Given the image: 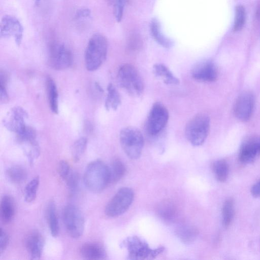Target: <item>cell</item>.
<instances>
[{
	"label": "cell",
	"mask_w": 260,
	"mask_h": 260,
	"mask_svg": "<svg viewBox=\"0 0 260 260\" xmlns=\"http://www.w3.org/2000/svg\"><path fill=\"white\" fill-rule=\"evenodd\" d=\"M150 28L152 37L160 45L167 48L172 46V41L164 35L160 29V23L156 19H152Z\"/></svg>",
	"instance_id": "cell-23"
},
{
	"label": "cell",
	"mask_w": 260,
	"mask_h": 260,
	"mask_svg": "<svg viewBox=\"0 0 260 260\" xmlns=\"http://www.w3.org/2000/svg\"><path fill=\"white\" fill-rule=\"evenodd\" d=\"M108 2L110 4H114L117 0H107Z\"/></svg>",
	"instance_id": "cell-43"
},
{
	"label": "cell",
	"mask_w": 260,
	"mask_h": 260,
	"mask_svg": "<svg viewBox=\"0 0 260 260\" xmlns=\"http://www.w3.org/2000/svg\"><path fill=\"white\" fill-rule=\"evenodd\" d=\"M80 253L84 258L92 260L103 259L107 255L104 247L96 242H90L83 244L80 248Z\"/></svg>",
	"instance_id": "cell-17"
},
{
	"label": "cell",
	"mask_w": 260,
	"mask_h": 260,
	"mask_svg": "<svg viewBox=\"0 0 260 260\" xmlns=\"http://www.w3.org/2000/svg\"><path fill=\"white\" fill-rule=\"evenodd\" d=\"M129 45L132 48H137L141 45V40L137 35H133L129 39Z\"/></svg>",
	"instance_id": "cell-39"
},
{
	"label": "cell",
	"mask_w": 260,
	"mask_h": 260,
	"mask_svg": "<svg viewBox=\"0 0 260 260\" xmlns=\"http://www.w3.org/2000/svg\"><path fill=\"white\" fill-rule=\"evenodd\" d=\"M157 216L166 222H172L177 218L179 210L177 205L171 200H164L156 208Z\"/></svg>",
	"instance_id": "cell-18"
},
{
	"label": "cell",
	"mask_w": 260,
	"mask_h": 260,
	"mask_svg": "<svg viewBox=\"0 0 260 260\" xmlns=\"http://www.w3.org/2000/svg\"><path fill=\"white\" fill-rule=\"evenodd\" d=\"M125 1L117 0L114 4V15L118 22H120L122 18Z\"/></svg>",
	"instance_id": "cell-35"
},
{
	"label": "cell",
	"mask_w": 260,
	"mask_h": 260,
	"mask_svg": "<svg viewBox=\"0 0 260 260\" xmlns=\"http://www.w3.org/2000/svg\"><path fill=\"white\" fill-rule=\"evenodd\" d=\"M41 2V0H34L35 5L36 6H38L40 5Z\"/></svg>",
	"instance_id": "cell-42"
},
{
	"label": "cell",
	"mask_w": 260,
	"mask_h": 260,
	"mask_svg": "<svg viewBox=\"0 0 260 260\" xmlns=\"http://www.w3.org/2000/svg\"><path fill=\"white\" fill-rule=\"evenodd\" d=\"M1 102L6 104L9 101V96L6 88V86L0 85Z\"/></svg>",
	"instance_id": "cell-38"
},
{
	"label": "cell",
	"mask_w": 260,
	"mask_h": 260,
	"mask_svg": "<svg viewBox=\"0 0 260 260\" xmlns=\"http://www.w3.org/2000/svg\"><path fill=\"white\" fill-rule=\"evenodd\" d=\"M62 219L66 231L71 237L78 239L82 236L85 227L84 217L77 206L73 204L66 206Z\"/></svg>",
	"instance_id": "cell-6"
},
{
	"label": "cell",
	"mask_w": 260,
	"mask_h": 260,
	"mask_svg": "<svg viewBox=\"0 0 260 260\" xmlns=\"http://www.w3.org/2000/svg\"><path fill=\"white\" fill-rule=\"evenodd\" d=\"M91 15V11L88 8H82L78 10L74 15V19L76 21L83 20L89 18Z\"/></svg>",
	"instance_id": "cell-36"
},
{
	"label": "cell",
	"mask_w": 260,
	"mask_h": 260,
	"mask_svg": "<svg viewBox=\"0 0 260 260\" xmlns=\"http://www.w3.org/2000/svg\"><path fill=\"white\" fill-rule=\"evenodd\" d=\"M27 115L26 112L22 108L13 107L3 120V124L9 131L17 135L20 134L27 126L25 125L24 119Z\"/></svg>",
	"instance_id": "cell-13"
},
{
	"label": "cell",
	"mask_w": 260,
	"mask_h": 260,
	"mask_svg": "<svg viewBox=\"0 0 260 260\" xmlns=\"http://www.w3.org/2000/svg\"><path fill=\"white\" fill-rule=\"evenodd\" d=\"M46 89L50 108L52 112H58V91L54 81L48 77L46 81Z\"/></svg>",
	"instance_id": "cell-25"
},
{
	"label": "cell",
	"mask_w": 260,
	"mask_h": 260,
	"mask_svg": "<svg viewBox=\"0 0 260 260\" xmlns=\"http://www.w3.org/2000/svg\"><path fill=\"white\" fill-rule=\"evenodd\" d=\"M212 171L216 179L221 182H225L228 177L229 167L224 159L215 161L212 165Z\"/></svg>",
	"instance_id": "cell-28"
},
{
	"label": "cell",
	"mask_w": 260,
	"mask_h": 260,
	"mask_svg": "<svg viewBox=\"0 0 260 260\" xmlns=\"http://www.w3.org/2000/svg\"><path fill=\"white\" fill-rule=\"evenodd\" d=\"M25 247L31 259L41 258L44 246V239L37 231H33L26 237Z\"/></svg>",
	"instance_id": "cell-16"
},
{
	"label": "cell",
	"mask_w": 260,
	"mask_h": 260,
	"mask_svg": "<svg viewBox=\"0 0 260 260\" xmlns=\"http://www.w3.org/2000/svg\"><path fill=\"white\" fill-rule=\"evenodd\" d=\"M23 35V28L20 21L15 16L7 15L4 16L1 22L0 36L7 38L13 37L15 43L20 45Z\"/></svg>",
	"instance_id": "cell-11"
},
{
	"label": "cell",
	"mask_w": 260,
	"mask_h": 260,
	"mask_svg": "<svg viewBox=\"0 0 260 260\" xmlns=\"http://www.w3.org/2000/svg\"><path fill=\"white\" fill-rule=\"evenodd\" d=\"M250 192L254 197H260V180L252 185L250 189Z\"/></svg>",
	"instance_id": "cell-40"
},
{
	"label": "cell",
	"mask_w": 260,
	"mask_h": 260,
	"mask_svg": "<svg viewBox=\"0 0 260 260\" xmlns=\"http://www.w3.org/2000/svg\"><path fill=\"white\" fill-rule=\"evenodd\" d=\"M192 77L200 82H210L216 80L218 70L211 61L206 60L198 63L191 71Z\"/></svg>",
	"instance_id": "cell-14"
},
{
	"label": "cell",
	"mask_w": 260,
	"mask_h": 260,
	"mask_svg": "<svg viewBox=\"0 0 260 260\" xmlns=\"http://www.w3.org/2000/svg\"><path fill=\"white\" fill-rule=\"evenodd\" d=\"M117 78L119 86L130 95L137 97L142 94L143 82L139 72L133 65L127 63L121 66Z\"/></svg>",
	"instance_id": "cell-3"
},
{
	"label": "cell",
	"mask_w": 260,
	"mask_h": 260,
	"mask_svg": "<svg viewBox=\"0 0 260 260\" xmlns=\"http://www.w3.org/2000/svg\"><path fill=\"white\" fill-rule=\"evenodd\" d=\"M0 214L2 221L9 223L13 219L15 214V206L14 200L8 195L4 196L1 201Z\"/></svg>",
	"instance_id": "cell-19"
},
{
	"label": "cell",
	"mask_w": 260,
	"mask_h": 260,
	"mask_svg": "<svg viewBox=\"0 0 260 260\" xmlns=\"http://www.w3.org/2000/svg\"><path fill=\"white\" fill-rule=\"evenodd\" d=\"M6 176L11 182L19 184L23 182L27 178V172L22 167L13 166L6 170Z\"/></svg>",
	"instance_id": "cell-27"
},
{
	"label": "cell",
	"mask_w": 260,
	"mask_h": 260,
	"mask_svg": "<svg viewBox=\"0 0 260 260\" xmlns=\"http://www.w3.org/2000/svg\"><path fill=\"white\" fill-rule=\"evenodd\" d=\"M108 41L103 35L96 33L89 40L85 52V62L87 70L93 71L98 69L106 58Z\"/></svg>",
	"instance_id": "cell-2"
},
{
	"label": "cell",
	"mask_w": 260,
	"mask_h": 260,
	"mask_svg": "<svg viewBox=\"0 0 260 260\" xmlns=\"http://www.w3.org/2000/svg\"><path fill=\"white\" fill-rule=\"evenodd\" d=\"M108 167L110 184L118 182L123 177L126 172L124 164L119 158H114Z\"/></svg>",
	"instance_id": "cell-24"
},
{
	"label": "cell",
	"mask_w": 260,
	"mask_h": 260,
	"mask_svg": "<svg viewBox=\"0 0 260 260\" xmlns=\"http://www.w3.org/2000/svg\"><path fill=\"white\" fill-rule=\"evenodd\" d=\"M260 154V137L251 138L241 146L239 153V160L247 164L254 161Z\"/></svg>",
	"instance_id": "cell-15"
},
{
	"label": "cell",
	"mask_w": 260,
	"mask_h": 260,
	"mask_svg": "<svg viewBox=\"0 0 260 260\" xmlns=\"http://www.w3.org/2000/svg\"><path fill=\"white\" fill-rule=\"evenodd\" d=\"M47 220L50 233L52 237H57L59 232L58 220L55 203L53 201L49 203L46 209Z\"/></svg>",
	"instance_id": "cell-22"
},
{
	"label": "cell",
	"mask_w": 260,
	"mask_h": 260,
	"mask_svg": "<svg viewBox=\"0 0 260 260\" xmlns=\"http://www.w3.org/2000/svg\"><path fill=\"white\" fill-rule=\"evenodd\" d=\"M49 62L51 67L55 70L66 69L72 63V52L63 44H54L50 48Z\"/></svg>",
	"instance_id": "cell-10"
},
{
	"label": "cell",
	"mask_w": 260,
	"mask_h": 260,
	"mask_svg": "<svg viewBox=\"0 0 260 260\" xmlns=\"http://www.w3.org/2000/svg\"><path fill=\"white\" fill-rule=\"evenodd\" d=\"M153 73L155 76L161 79L166 84L178 85L180 83L179 79L162 63L155 64L153 67Z\"/></svg>",
	"instance_id": "cell-20"
},
{
	"label": "cell",
	"mask_w": 260,
	"mask_h": 260,
	"mask_svg": "<svg viewBox=\"0 0 260 260\" xmlns=\"http://www.w3.org/2000/svg\"><path fill=\"white\" fill-rule=\"evenodd\" d=\"M72 170L67 161L60 160L58 165L57 171L60 177L65 180Z\"/></svg>",
	"instance_id": "cell-34"
},
{
	"label": "cell",
	"mask_w": 260,
	"mask_h": 260,
	"mask_svg": "<svg viewBox=\"0 0 260 260\" xmlns=\"http://www.w3.org/2000/svg\"><path fill=\"white\" fill-rule=\"evenodd\" d=\"M64 180L71 192H75L78 187L79 182L78 174L72 170Z\"/></svg>",
	"instance_id": "cell-33"
},
{
	"label": "cell",
	"mask_w": 260,
	"mask_h": 260,
	"mask_svg": "<svg viewBox=\"0 0 260 260\" xmlns=\"http://www.w3.org/2000/svg\"><path fill=\"white\" fill-rule=\"evenodd\" d=\"M130 258L133 259H144L149 256L153 257L164 251V247H160L152 249L147 243L136 236L128 238L124 242Z\"/></svg>",
	"instance_id": "cell-9"
},
{
	"label": "cell",
	"mask_w": 260,
	"mask_h": 260,
	"mask_svg": "<svg viewBox=\"0 0 260 260\" xmlns=\"http://www.w3.org/2000/svg\"><path fill=\"white\" fill-rule=\"evenodd\" d=\"M246 18V13L244 8L238 6L236 8L235 18L234 24V30L238 31L243 27Z\"/></svg>",
	"instance_id": "cell-32"
},
{
	"label": "cell",
	"mask_w": 260,
	"mask_h": 260,
	"mask_svg": "<svg viewBox=\"0 0 260 260\" xmlns=\"http://www.w3.org/2000/svg\"><path fill=\"white\" fill-rule=\"evenodd\" d=\"M9 238L7 233L2 229L0 230V251L2 253L7 248Z\"/></svg>",
	"instance_id": "cell-37"
},
{
	"label": "cell",
	"mask_w": 260,
	"mask_h": 260,
	"mask_svg": "<svg viewBox=\"0 0 260 260\" xmlns=\"http://www.w3.org/2000/svg\"><path fill=\"white\" fill-rule=\"evenodd\" d=\"M83 181L86 187L90 191H103L110 184L108 166L101 160L90 162L85 170Z\"/></svg>",
	"instance_id": "cell-1"
},
{
	"label": "cell",
	"mask_w": 260,
	"mask_h": 260,
	"mask_svg": "<svg viewBox=\"0 0 260 260\" xmlns=\"http://www.w3.org/2000/svg\"><path fill=\"white\" fill-rule=\"evenodd\" d=\"M121 146L125 153L131 159H137L141 155L144 138L141 132L134 126H127L119 134Z\"/></svg>",
	"instance_id": "cell-5"
},
{
	"label": "cell",
	"mask_w": 260,
	"mask_h": 260,
	"mask_svg": "<svg viewBox=\"0 0 260 260\" xmlns=\"http://www.w3.org/2000/svg\"><path fill=\"white\" fill-rule=\"evenodd\" d=\"M40 184V178L36 176L26 185L24 189V199L27 203L33 202L36 198Z\"/></svg>",
	"instance_id": "cell-30"
},
{
	"label": "cell",
	"mask_w": 260,
	"mask_h": 260,
	"mask_svg": "<svg viewBox=\"0 0 260 260\" xmlns=\"http://www.w3.org/2000/svg\"><path fill=\"white\" fill-rule=\"evenodd\" d=\"M234 215V202L232 198L226 199L222 206V223L224 227L228 228L231 225Z\"/></svg>",
	"instance_id": "cell-29"
},
{
	"label": "cell",
	"mask_w": 260,
	"mask_h": 260,
	"mask_svg": "<svg viewBox=\"0 0 260 260\" xmlns=\"http://www.w3.org/2000/svg\"><path fill=\"white\" fill-rule=\"evenodd\" d=\"M87 144V139L85 137H81L77 140L72 147V156L75 161H78L85 151Z\"/></svg>",
	"instance_id": "cell-31"
},
{
	"label": "cell",
	"mask_w": 260,
	"mask_h": 260,
	"mask_svg": "<svg viewBox=\"0 0 260 260\" xmlns=\"http://www.w3.org/2000/svg\"><path fill=\"white\" fill-rule=\"evenodd\" d=\"M121 104L120 94L117 89L112 84L109 83L107 87V95L105 106L107 110H116Z\"/></svg>",
	"instance_id": "cell-26"
},
{
	"label": "cell",
	"mask_w": 260,
	"mask_h": 260,
	"mask_svg": "<svg viewBox=\"0 0 260 260\" xmlns=\"http://www.w3.org/2000/svg\"><path fill=\"white\" fill-rule=\"evenodd\" d=\"M210 124V118L206 114L199 113L193 116L185 126L187 140L194 146L202 145L208 135Z\"/></svg>",
	"instance_id": "cell-4"
},
{
	"label": "cell",
	"mask_w": 260,
	"mask_h": 260,
	"mask_svg": "<svg viewBox=\"0 0 260 260\" xmlns=\"http://www.w3.org/2000/svg\"><path fill=\"white\" fill-rule=\"evenodd\" d=\"M134 199L133 190L128 187L119 189L105 207V213L110 217L119 216L125 213Z\"/></svg>",
	"instance_id": "cell-7"
},
{
	"label": "cell",
	"mask_w": 260,
	"mask_h": 260,
	"mask_svg": "<svg viewBox=\"0 0 260 260\" xmlns=\"http://www.w3.org/2000/svg\"><path fill=\"white\" fill-rule=\"evenodd\" d=\"M177 236L183 243L189 244L193 242L197 238L198 231L193 225L182 223L176 228Z\"/></svg>",
	"instance_id": "cell-21"
},
{
	"label": "cell",
	"mask_w": 260,
	"mask_h": 260,
	"mask_svg": "<svg viewBox=\"0 0 260 260\" xmlns=\"http://www.w3.org/2000/svg\"><path fill=\"white\" fill-rule=\"evenodd\" d=\"M254 104V96L251 92H242L235 102L234 106L235 115L241 121H248L252 115Z\"/></svg>",
	"instance_id": "cell-12"
},
{
	"label": "cell",
	"mask_w": 260,
	"mask_h": 260,
	"mask_svg": "<svg viewBox=\"0 0 260 260\" xmlns=\"http://www.w3.org/2000/svg\"><path fill=\"white\" fill-rule=\"evenodd\" d=\"M255 17L258 20L260 19V2L258 4L256 7Z\"/></svg>",
	"instance_id": "cell-41"
},
{
	"label": "cell",
	"mask_w": 260,
	"mask_h": 260,
	"mask_svg": "<svg viewBox=\"0 0 260 260\" xmlns=\"http://www.w3.org/2000/svg\"><path fill=\"white\" fill-rule=\"evenodd\" d=\"M169 112L167 108L160 102L155 103L151 108L147 119L146 128L151 136L159 133L167 124Z\"/></svg>",
	"instance_id": "cell-8"
}]
</instances>
